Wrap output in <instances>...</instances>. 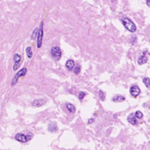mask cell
<instances>
[{
	"label": "cell",
	"mask_w": 150,
	"mask_h": 150,
	"mask_svg": "<svg viewBox=\"0 0 150 150\" xmlns=\"http://www.w3.org/2000/svg\"><path fill=\"white\" fill-rule=\"evenodd\" d=\"M33 135L31 133V132H30L28 135H24V134H23V133H18L16 135L15 139L17 141H19V142L26 143V142H28V141H30L31 139L33 138Z\"/></svg>",
	"instance_id": "2"
},
{
	"label": "cell",
	"mask_w": 150,
	"mask_h": 150,
	"mask_svg": "<svg viewBox=\"0 0 150 150\" xmlns=\"http://www.w3.org/2000/svg\"><path fill=\"white\" fill-rule=\"evenodd\" d=\"M42 38H43V21L41 22L40 24V28L38 30V35H37V47L40 48L42 47Z\"/></svg>",
	"instance_id": "3"
},
{
	"label": "cell",
	"mask_w": 150,
	"mask_h": 150,
	"mask_svg": "<svg viewBox=\"0 0 150 150\" xmlns=\"http://www.w3.org/2000/svg\"><path fill=\"white\" fill-rule=\"evenodd\" d=\"M73 73H75V74H78L80 72H81V67L80 66H76L75 68H73Z\"/></svg>",
	"instance_id": "20"
},
{
	"label": "cell",
	"mask_w": 150,
	"mask_h": 150,
	"mask_svg": "<svg viewBox=\"0 0 150 150\" xmlns=\"http://www.w3.org/2000/svg\"><path fill=\"white\" fill-rule=\"evenodd\" d=\"M143 82H144V83L145 86H146L147 88L149 89V88H150V86H149V84H150V79H149V78L145 77L144 79H143Z\"/></svg>",
	"instance_id": "17"
},
{
	"label": "cell",
	"mask_w": 150,
	"mask_h": 150,
	"mask_svg": "<svg viewBox=\"0 0 150 150\" xmlns=\"http://www.w3.org/2000/svg\"><path fill=\"white\" fill-rule=\"evenodd\" d=\"M140 87L138 86H135V85H134V86H132L131 88H130V94L133 96V97H137L138 95H140Z\"/></svg>",
	"instance_id": "7"
},
{
	"label": "cell",
	"mask_w": 150,
	"mask_h": 150,
	"mask_svg": "<svg viewBox=\"0 0 150 150\" xmlns=\"http://www.w3.org/2000/svg\"><path fill=\"white\" fill-rule=\"evenodd\" d=\"M98 97H99V99L101 100V101H104L105 100V94L103 91H99V94H98Z\"/></svg>",
	"instance_id": "16"
},
{
	"label": "cell",
	"mask_w": 150,
	"mask_h": 150,
	"mask_svg": "<svg viewBox=\"0 0 150 150\" xmlns=\"http://www.w3.org/2000/svg\"><path fill=\"white\" fill-rule=\"evenodd\" d=\"M121 21H122L123 26H124L129 32L135 33L136 31V26L131 20H130L129 18H127V17H124V18H122L121 20Z\"/></svg>",
	"instance_id": "1"
},
{
	"label": "cell",
	"mask_w": 150,
	"mask_h": 150,
	"mask_svg": "<svg viewBox=\"0 0 150 150\" xmlns=\"http://www.w3.org/2000/svg\"><path fill=\"white\" fill-rule=\"evenodd\" d=\"M21 64V56L19 54L14 55V64H13V70L16 71L20 68Z\"/></svg>",
	"instance_id": "6"
},
{
	"label": "cell",
	"mask_w": 150,
	"mask_h": 150,
	"mask_svg": "<svg viewBox=\"0 0 150 150\" xmlns=\"http://www.w3.org/2000/svg\"><path fill=\"white\" fill-rule=\"evenodd\" d=\"M26 73H27V69L26 68L21 69V70H20L19 72L15 75V77L13 78L12 82V86H14V85L16 84L17 82H18V80H19V78H21V77H24Z\"/></svg>",
	"instance_id": "5"
},
{
	"label": "cell",
	"mask_w": 150,
	"mask_h": 150,
	"mask_svg": "<svg viewBox=\"0 0 150 150\" xmlns=\"http://www.w3.org/2000/svg\"><path fill=\"white\" fill-rule=\"evenodd\" d=\"M85 95H86V93L83 92V91H80L79 94H78V99L80 100H82L85 97Z\"/></svg>",
	"instance_id": "21"
},
{
	"label": "cell",
	"mask_w": 150,
	"mask_h": 150,
	"mask_svg": "<svg viewBox=\"0 0 150 150\" xmlns=\"http://www.w3.org/2000/svg\"><path fill=\"white\" fill-rule=\"evenodd\" d=\"M65 66L69 71H72L73 68H74V61H73V60H68L66 61Z\"/></svg>",
	"instance_id": "11"
},
{
	"label": "cell",
	"mask_w": 150,
	"mask_h": 150,
	"mask_svg": "<svg viewBox=\"0 0 150 150\" xmlns=\"http://www.w3.org/2000/svg\"><path fill=\"white\" fill-rule=\"evenodd\" d=\"M135 115V117L136 118H138V119H141V118H143V113L140 111H136L135 113L134 114Z\"/></svg>",
	"instance_id": "18"
},
{
	"label": "cell",
	"mask_w": 150,
	"mask_h": 150,
	"mask_svg": "<svg viewBox=\"0 0 150 150\" xmlns=\"http://www.w3.org/2000/svg\"><path fill=\"white\" fill-rule=\"evenodd\" d=\"M94 121H95V120H94V118H92V119H89L88 120V124H91V123L93 122Z\"/></svg>",
	"instance_id": "22"
},
{
	"label": "cell",
	"mask_w": 150,
	"mask_h": 150,
	"mask_svg": "<svg viewBox=\"0 0 150 150\" xmlns=\"http://www.w3.org/2000/svg\"><path fill=\"white\" fill-rule=\"evenodd\" d=\"M126 100V98L124 97L123 95H115L113 98V102H122Z\"/></svg>",
	"instance_id": "14"
},
{
	"label": "cell",
	"mask_w": 150,
	"mask_h": 150,
	"mask_svg": "<svg viewBox=\"0 0 150 150\" xmlns=\"http://www.w3.org/2000/svg\"><path fill=\"white\" fill-rule=\"evenodd\" d=\"M48 131L50 132H52V133L56 132L58 131V126H57L56 122H50V124L48 125Z\"/></svg>",
	"instance_id": "9"
},
{
	"label": "cell",
	"mask_w": 150,
	"mask_h": 150,
	"mask_svg": "<svg viewBox=\"0 0 150 150\" xmlns=\"http://www.w3.org/2000/svg\"><path fill=\"white\" fill-rule=\"evenodd\" d=\"M25 51H26V55H27V56H28L29 59L32 58V56H33V51H32V48H31L30 47H26Z\"/></svg>",
	"instance_id": "15"
},
{
	"label": "cell",
	"mask_w": 150,
	"mask_h": 150,
	"mask_svg": "<svg viewBox=\"0 0 150 150\" xmlns=\"http://www.w3.org/2000/svg\"><path fill=\"white\" fill-rule=\"evenodd\" d=\"M51 54L55 60H59L61 58V50L59 47H53L51 50Z\"/></svg>",
	"instance_id": "4"
},
{
	"label": "cell",
	"mask_w": 150,
	"mask_h": 150,
	"mask_svg": "<svg viewBox=\"0 0 150 150\" xmlns=\"http://www.w3.org/2000/svg\"><path fill=\"white\" fill-rule=\"evenodd\" d=\"M46 103H47V100L45 99H37V100H34L32 102V105L39 108V107H42L43 105H45Z\"/></svg>",
	"instance_id": "8"
},
{
	"label": "cell",
	"mask_w": 150,
	"mask_h": 150,
	"mask_svg": "<svg viewBox=\"0 0 150 150\" xmlns=\"http://www.w3.org/2000/svg\"><path fill=\"white\" fill-rule=\"evenodd\" d=\"M127 121L129 122V123H131V125H136L137 124V118L135 117L133 113H131L127 118Z\"/></svg>",
	"instance_id": "10"
},
{
	"label": "cell",
	"mask_w": 150,
	"mask_h": 150,
	"mask_svg": "<svg viewBox=\"0 0 150 150\" xmlns=\"http://www.w3.org/2000/svg\"><path fill=\"white\" fill-rule=\"evenodd\" d=\"M147 61H148V58H147L146 55H144V53L143 55H141L139 57V59H138V64H140V65L145 64Z\"/></svg>",
	"instance_id": "12"
},
{
	"label": "cell",
	"mask_w": 150,
	"mask_h": 150,
	"mask_svg": "<svg viewBox=\"0 0 150 150\" xmlns=\"http://www.w3.org/2000/svg\"><path fill=\"white\" fill-rule=\"evenodd\" d=\"M147 5H148V6H149V7L150 6V3H149V0H147Z\"/></svg>",
	"instance_id": "23"
},
{
	"label": "cell",
	"mask_w": 150,
	"mask_h": 150,
	"mask_svg": "<svg viewBox=\"0 0 150 150\" xmlns=\"http://www.w3.org/2000/svg\"><path fill=\"white\" fill-rule=\"evenodd\" d=\"M38 30H39V29L36 28V29H34V30L33 31V33H32V36H31V39L33 40V39H35L37 38V35H38Z\"/></svg>",
	"instance_id": "19"
},
{
	"label": "cell",
	"mask_w": 150,
	"mask_h": 150,
	"mask_svg": "<svg viewBox=\"0 0 150 150\" xmlns=\"http://www.w3.org/2000/svg\"><path fill=\"white\" fill-rule=\"evenodd\" d=\"M66 108L68 109V111L70 113H74L76 112V108L75 106L70 103H66Z\"/></svg>",
	"instance_id": "13"
}]
</instances>
